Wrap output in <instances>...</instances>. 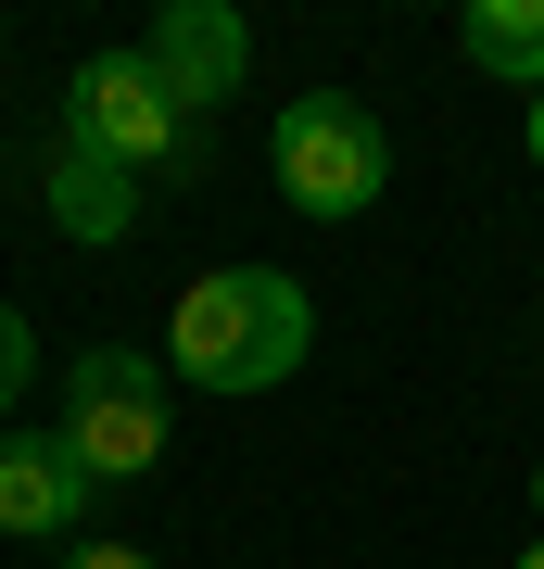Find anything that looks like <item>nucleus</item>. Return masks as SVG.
Instances as JSON below:
<instances>
[{
    "label": "nucleus",
    "mask_w": 544,
    "mask_h": 569,
    "mask_svg": "<svg viewBox=\"0 0 544 569\" xmlns=\"http://www.w3.org/2000/svg\"><path fill=\"white\" fill-rule=\"evenodd\" d=\"M532 507H544V468H532Z\"/></svg>",
    "instance_id": "13"
},
{
    "label": "nucleus",
    "mask_w": 544,
    "mask_h": 569,
    "mask_svg": "<svg viewBox=\"0 0 544 569\" xmlns=\"http://www.w3.org/2000/svg\"><path fill=\"white\" fill-rule=\"evenodd\" d=\"M520 569H544V531H532V557H520Z\"/></svg>",
    "instance_id": "12"
},
{
    "label": "nucleus",
    "mask_w": 544,
    "mask_h": 569,
    "mask_svg": "<svg viewBox=\"0 0 544 569\" xmlns=\"http://www.w3.org/2000/svg\"><path fill=\"white\" fill-rule=\"evenodd\" d=\"M89 456L63 443V430H0V531H26V545H39V531H77L89 519Z\"/></svg>",
    "instance_id": "6"
},
{
    "label": "nucleus",
    "mask_w": 544,
    "mask_h": 569,
    "mask_svg": "<svg viewBox=\"0 0 544 569\" xmlns=\"http://www.w3.org/2000/svg\"><path fill=\"white\" fill-rule=\"evenodd\" d=\"M63 443L89 456V481H140V468L165 456V367L152 355H127V342H101L63 367Z\"/></svg>",
    "instance_id": "4"
},
{
    "label": "nucleus",
    "mask_w": 544,
    "mask_h": 569,
    "mask_svg": "<svg viewBox=\"0 0 544 569\" xmlns=\"http://www.w3.org/2000/svg\"><path fill=\"white\" fill-rule=\"evenodd\" d=\"M304 342H317V317H304V279H279V266H216V279H190L178 317H165V355H178V380H202V392L291 380Z\"/></svg>",
    "instance_id": "1"
},
{
    "label": "nucleus",
    "mask_w": 544,
    "mask_h": 569,
    "mask_svg": "<svg viewBox=\"0 0 544 569\" xmlns=\"http://www.w3.org/2000/svg\"><path fill=\"white\" fill-rule=\"evenodd\" d=\"M456 51L482 63V77H506V89H544V0H468Z\"/></svg>",
    "instance_id": "8"
},
{
    "label": "nucleus",
    "mask_w": 544,
    "mask_h": 569,
    "mask_svg": "<svg viewBox=\"0 0 544 569\" xmlns=\"http://www.w3.org/2000/svg\"><path fill=\"white\" fill-rule=\"evenodd\" d=\"M26 380H39V342H26V317L0 305V406H26Z\"/></svg>",
    "instance_id": "9"
},
{
    "label": "nucleus",
    "mask_w": 544,
    "mask_h": 569,
    "mask_svg": "<svg viewBox=\"0 0 544 569\" xmlns=\"http://www.w3.org/2000/svg\"><path fill=\"white\" fill-rule=\"evenodd\" d=\"M51 228L63 241H127V228H140V178L77 152V140H51Z\"/></svg>",
    "instance_id": "7"
},
{
    "label": "nucleus",
    "mask_w": 544,
    "mask_h": 569,
    "mask_svg": "<svg viewBox=\"0 0 544 569\" xmlns=\"http://www.w3.org/2000/svg\"><path fill=\"white\" fill-rule=\"evenodd\" d=\"M63 140L127 164V178H165V164L190 152V102L152 77V51H101V63L63 77Z\"/></svg>",
    "instance_id": "3"
},
{
    "label": "nucleus",
    "mask_w": 544,
    "mask_h": 569,
    "mask_svg": "<svg viewBox=\"0 0 544 569\" xmlns=\"http://www.w3.org/2000/svg\"><path fill=\"white\" fill-rule=\"evenodd\" d=\"M51 569H152V557H140V545H63Z\"/></svg>",
    "instance_id": "10"
},
{
    "label": "nucleus",
    "mask_w": 544,
    "mask_h": 569,
    "mask_svg": "<svg viewBox=\"0 0 544 569\" xmlns=\"http://www.w3.org/2000/svg\"><path fill=\"white\" fill-rule=\"evenodd\" d=\"M266 178H279L291 216L343 228V216H367V203L393 190V140H380V114H367V102L317 89V102H291L279 127H266Z\"/></svg>",
    "instance_id": "2"
},
{
    "label": "nucleus",
    "mask_w": 544,
    "mask_h": 569,
    "mask_svg": "<svg viewBox=\"0 0 544 569\" xmlns=\"http://www.w3.org/2000/svg\"><path fill=\"white\" fill-rule=\"evenodd\" d=\"M140 51H152V77H165V89H178V102L202 114V102H241V63H254V26L228 13V0H165Z\"/></svg>",
    "instance_id": "5"
},
{
    "label": "nucleus",
    "mask_w": 544,
    "mask_h": 569,
    "mask_svg": "<svg viewBox=\"0 0 544 569\" xmlns=\"http://www.w3.org/2000/svg\"><path fill=\"white\" fill-rule=\"evenodd\" d=\"M532 164H544V89H532Z\"/></svg>",
    "instance_id": "11"
}]
</instances>
